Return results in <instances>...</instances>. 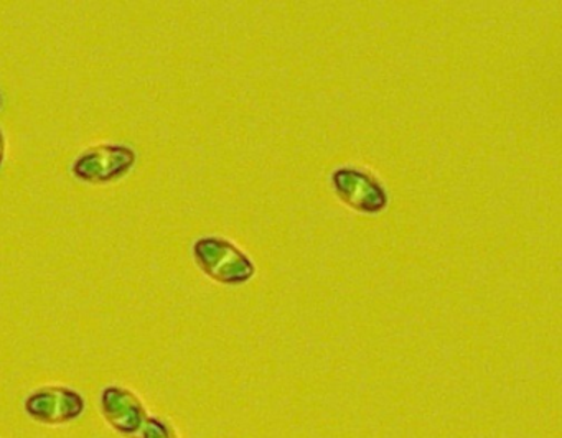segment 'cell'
<instances>
[{"label":"cell","instance_id":"5","mask_svg":"<svg viewBox=\"0 0 562 438\" xmlns=\"http://www.w3.org/2000/svg\"><path fill=\"white\" fill-rule=\"evenodd\" d=\"M101 417L117 435L134 438L149 417L140 395L123 384H110L100 394Z\"/></svg>","mask_w":562,"mask_h":438},{"label":"cell","instance_id":"6","mask_svg":"<svg viewBox=\"0 0 562 438\" xmlns=\"http://www.w3.org/2000/svg\"><path fill=\"white\" fill-rule=\"evenodd\" d=\"M137 438H180V435L172 422L159 415H149Z\"/></svg>","mask_w":562,"mask_h":438},{"label":"cell","instance_id":"8","mask_svg":"<svg viewBox=\"0 0 562 438\" xmlns=\"http://www.w3.org/2000/svg\"><path fill=\"white\" fill-rule=\"evenodd\" d=\"M2 101H4V99H2V94H0V108H2Z\"/></svg>","mask_w":562,"mask_h":438},{"label":"cell","instance_id":"9","mask_svg":"<svg viewBox=\"0 0 562 438\" xmlns=\"http://www.w3.org/2000/svg\"><path fill=\"white\" fill-rule=\"evenodd\" d=\"M0 438H2V437H0Z\"/></svg>","mask_w":562,"mask_h":438},{"label":"cell","instance_id":"2","mask_svg":"<svg viewBox=\"0 0 562 438\" xmlns=\"http://www.w3.org/2000/svg\"><path fill=\"white\" fill-rule=\"evenodd\" d=\"M24 412L35 424L64 427L80 420L87 412V397L78 389L65 384H45L29 392Z\"/></svg>","mask_w":562,"mask_h":438},{"label":"cell","instance_id":"3","mask_svg":"<svg viewBox=\"0 0 562 438\" xmlns=\"http://www.w3.org/2000/svg\"><path fill=\"white\" fill-rule=\"evenodd\" d=\"M137 161V151L130 145L100 144L81 151L71 173L88 184H108L126 177Z\"/></svg>","mask_w":562,"mask_h":438},{"label":"cell","instance_id":"4","mask_svg":"<svg viewBox=\"0 0 562 438\" xmlns=\"http://www.w3.org/2000/svg\"><path fill=\"white\" fill-rule=\"evenodd\" d=\"M331 184L338 200L357 213L380 214L390 203L381 181L363 168H337L331 173Z\"/></svg>","mask_w":562,"mask_h":438},{"label":"cell","instance_id":"7","mask_svg":"<svg viewBox=\"0 0 562 438\" xmlns=\"http://www.w3.org/2000/svg\"><path fill=\"white\" fill-rule=\"evenodd\" d=\"M5 148H8V144H5V135L0 128V168H2V164H4L5 158Z\"/></svg>","mask_w":562,"mask_h":438},{"label":"cell","instance_id":"1","mask_svg":"<svg viewBox=\"0 0 562 438\" xmlns=\"http://www.w3.org/2000/svg\"><path fill=\"white\" fill-rule=\"evenodd\" d=\"M192 252L200 270L223 285H243L255 277L251 257L225 237H200L193 244Z\"/></svg>","mask_w":562,"mask_h":438}]
</instances>
